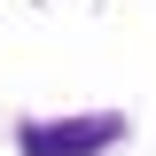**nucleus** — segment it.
I'll return each instance as SVG.
<instances>
[{"label": "nucleus", "mask_w": 156, "mask_h": 156, "mask_svg": "<svg viewBox=\"0 0 156 156\" xmlns=\"http://www.w3.org/2000/svg\"><path fill=\"white\" fill-rule=\"evenodd\" d=\"M109 133H117L109 117H94L86 133H31V156H86V148H101Z\"/></svg>", "instance_id": "nucleus-1"}]
</instances>
